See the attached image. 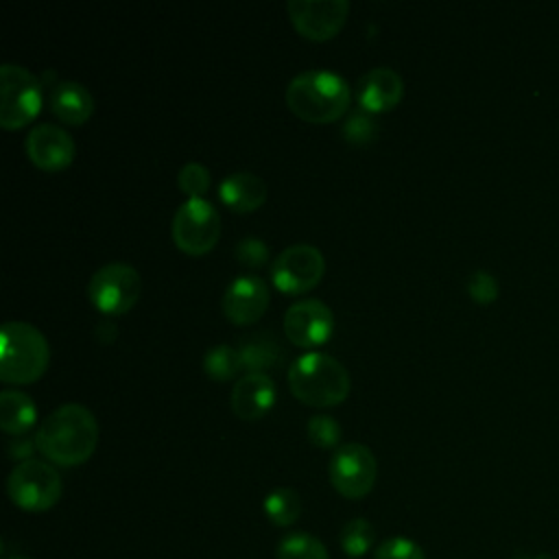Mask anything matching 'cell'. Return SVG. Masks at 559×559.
Wrapping results in <instances>:
<instances>
[{"label":"cell","instance_id":"cell-6","mask_svg":"<svg viewBox=\"0 0 559 559\" xmlns=\"http://www.w3.org/2000/svg\"><path fill=\"white\" fill-rule=\"evenodd\" d=\"M41 81L20 63L0 66V124L20 129L41 109Z\"/></svg>","mask_w":559,"mask_h":559},{"label":"cell","instance_id":"cell-31","mask_svg":"<svg viewBox=\"0 0 559 559\" xmlns=\"http://www.w3.org/2000/svg\"><path fill=\"white\" fill-rule=\"evenodd\" d=\"M33 445H35V441H22V439L17 437V443L11 445V456H17V459L28 461V454H31ZM35 448H37V445H35Z\"/></svg>","mask_w":559,"mask_h":559},{"label":"cell","instance_id":"cell-18","mask_svg":"<svg viewBox=\"0 0 559 559\" xmlns=\"http://www.w3.org/2000/svg\"><path fill=\"white\" fill-rule=\"evenodd\" d=\"M48 105L59 120L81 124L94 111V96L79 81H57L55 85H50Z\"/></svg>","mask_w":559,"mask_h":559},{"label":"cell","instance_id":"cell-9","mask_svg":"<svg viewBox=\"0 0 559 559\" xmlns=\"http://www.w3.org/2000/svg\"><path fill=\"white\" fill-rule=\"evenodd\" d=\"M330 483L332 487L349 500L365 498L376 483L378 476V463L365 443L349 441L334 450L330 465H328Z\"/></svg>","mask_w":559,"mask_h":559},{"label":"cell","instance_id":"cell-23","mask_svg":"<svg viewBox=\"0 0 559 559\" xmlns=\"http://www.w3.org/2000/svg\"><path fill=\"white\" fill-rule=\"evenodd\" d=\"M203 369L210 378L223 382V380H231L242 367V358L238 347H231L227 343H218L212 345L205 354H203Z\"/></svg>","mask_w":559,"mask_h":559},{"label":"cell","instance_id":"cell-11","mask_svg":"<svg viewBox=\"0 0 559 559\" xmlns=\"http://www.w3.org/2000/svg\"><path fill=\"white\" fill-rule=\"evenodd\" d=\"M293 26L306 39L323 41L334 37L349 13L347 0H288L286 4Z\"/></svg>","mask_w":559,"mask_h":559},{"label":"cell","instance_id":"cell-32","mask_svg":"<svg viewBox=\"0 0 559 559\" xmlns=\"http://www.w3.org/2000/svg\"><path fill=\"white\" fill-rule=\"evenodd\" d=\"M518 559H552L548 555H535V557H518Z\"/></svg>","mask_w":559,"mask_h":559},{"label":"cell","instance_id":"cell-17","mask_svg":"<svg viewBox=\"0 0 559 559\" xmlns=\"http://www.w3.org/2000/svg\"><path fill=\"white\" fill-rule=\"evenodd\" d=\"M218 197L234 212H253L266 199V183L251 170H236L221 179Z\"/></svg>","mask_w":559,"mask_h":559},{"label":"cell","instance_id":"cell-12","mask_svg":"<svg viewBox=\"0 0 559 559\" xmlns=\"http://www.w3.org/2000/svg\"><path fill=\"white\" fill-rule=\"evenodd\" d=\"M334 314L328 304L314 297L297 299L284 312V334L299 347H314L330 338Z\"/></svg>","mask_w":559,"mask_h":559},{"label":"cell","instance_id":"cell-15","mask_svg":"<svg viewBox=\"0 0 559 559\" xmlns=\"http://www.w3.org/2000/svg\"><path fill=\"white\" fill-rule=\"evenodd\" d=\"M404 96V81L402 76L389 68L378 66L360 74L356 83V98L365 111H389L393 109Z\"/></svg>","mask_w":559,"mask_h":559},{"label":"cell","instance_id":"cell-29","mask_svg":"<svg viewBox=\"0 0 559 559\" xmlns=\"http://www.w3.org/2000/svg\"><path fill=\"white\" fill-rule=\"evenodd\" d=\"M234 255L236 260L242 264V266H249V269H260L269 262V247L264 240L260 238H253V236H247L242 240L236 242L234 247Z\"/></svg>","mask_w":559,"mask_h":559},{"label":"cell","instance_id":"cell-27","mask_svg":"<svg viewBox=\"0 0 559 559\" xmlns=\"http://www.w3.org/2000/svg\"><path fill=\"white\" fill-rule=\"evenodd\" d=\"M306 432L310 443L317 448H334L341 441V426L334 417L330 415H312L306 424Z\"/></svg>","mask_w":559,"mask_h":559},{"label":"cell","instance_id":"cell-10","mask_svg":"<svg viewBox=\"0 0 559 559\" xmlns=\"http://www.w3.org/2000/svg\"><path fill=\"white\" fill-rule=\"evenodd\" d=\"M325 273L323 253L308 242L288 245L271 264L273 284L284 293H306L314 288Z\"/></svg>","mask_w":559,"mask_h":559},{"label":"cell","instance_id":"cell-30","mask_svg":"<svg viewBox=\"0 0 559 559\" xmlns=\"http://www.w3.org/2000/svg\"><path fill=\"white\" fill-rule=\"evenodd\" d=\"M467 293L478 304H491L498 297V282L487 271H474L467 277Z\"/></svg>","mask_w":559,"mask_h":559},{"label":"cell","instance_id":"cell-13","mask_svg":"<svg viewBox=\"0 0 559 559\" xmlns=\"http://www.w3.org/2000/svg\"><path fill=\"white\" fill-rule=\"evenodd\" d=\"M76 153L72 135L52 122L35 124L26 135V155L41 170H61L72 164Z\"/></svg>","mask_w":559,"mask_h":559},{"label":"cell","instance_id":"cell-1","mask_svg":"<svg viewBox=\"0 0 559 559\" xmlns=\"http://www.w3.org/2000/svg\"><path fill=\"white\" fill-rule=\"evenodd\" d=\"M98 443V421L81 402H66L50 411L35 432L37 450L57 465L85 463Z\"/></svg>","mask_w":559,"mask_h":559},{"label":"cell","instance_id":"cell-7","mask_svg":"<svg viewBox=\"0 0 559 559\" xmlns=\"http://www.w3.org/2000/svg\"><path fill=\"white\" fill-rule=\"evenodd\" d=\"M142 277L129 262H107L87 282V299L105 314H124L140 299Z\"/></svg>","mask_w":559,"mask_h":559},{"label":"cell","instance_id":"cell-2","mask_svg":"<svg viewBox=\"0 0 559 559\" xmlns=\"http://www.w3.org/2000/svg\"><path fill=\"white\" fill-rule=\"evenodd\" d=\"M286 105L306 122H334L349 107V85L334 70H304L288 81Z\"/></svg>","mask_w":559,"mask_h":559},{"label":"cell","instance_id":"cell-16","mask_svg":"<svg viewBox=\"0 0 559 559\" xmlns=\"http://www.w3.org/2000/svg\"><path fill=\"white\" fill-rule=\"evenodd\" d=\"M275 395L269 373H245L231 389V411L245 421H255L271 411Z\"/></svg>","mask_w":559,"mask_h":559},{"label":"cell","instance_id":"cell-21","mask_svg":"<svg viewBox=\"0 0 559 559\" xmlns=\"http://www.w3.org/2000/svg\"><path fill=\"white\" fill-rule=\"evenodd\" d=\"M264 515L269 518L271 524L275 526H290L299 520L301 515V498L295 489L290 487H275L273 491L266 493L262 502Z\"/></svg>","mask_w":559,"mask_h":559},{"label":"cell","instance_id":"cell-19","mask_svg":"<svg viewBox=\"0 0 559 559\" xmlns=\"http://www.w3.org/2000/svg\"><path fill=\"white\" fill-rule=\"evenodd\" d=\"M37 406L33 397L20 389H2L0 393V428L7 435H24L35 426Z\"/></svg>","mask_w":559,"mask_h":559},{"label":"cell","instance_id":"cell-8","mask_svg":"<svg viewBox=\"0 0 559 559\" xmlns=\"http://www.w3.org/2000/svg\"><path fill=\"white\" fill-rule=\"evenodd\" d=\"M170 234L181 251L192 255L207 253L218 242L221 214L203 197L186 199L173 214Z\"/></svg>","mask_w":559,"mask_h":559},{"label":"cell","instance_id":"cell-5","mask_svg":"<svg viewBox=\"0 0 559 559\" xmlns=\"http://www.w3.org/2000/svg\"><path fill=\"white\" fill-rule=\"evenodd\" d=\"M7 491L15 507L39 513L50 507H55L61 498L63 483L59 472L39 459L20 461L9 478H7Z\"/></svg>","mask_w":559,"mask_h":559},{"label":"cell","instance_id":"cell-26","mask_svg":"<svg viewBox=\"0 0 559 559\" xmlns=\"http://www.w3.org/2000/svg\"><path fill=\"white\" fill-rule=\"evenodd\" d=\"M210 170L201 162H186L177 173V186L188 194V199L203 197L210 188Z\"/></svg>","mask_w":559,"mask_h":559},{"label":"cell","instance_id":"cell-20","mask_svg":"<svg viewBox=\"0 0 559 559\" xmlns=\"http://www.w3.org/2000/svg\"><path fill=\"white\" fill-rule=\"evenodd\" d=\"M242 367L249 373H264L282 360V345L271 332H255L238 343Z\"/></svg>","mask_w":559,"mask_h":559},{"label":"cell","instance_id":"cell-24","mask_svg":"<svg viewBox=\"0 0 559 559\" xmlns=\"http://www.w3.org/2000/svg\"><path fill=\"white\" fill-rule=\"evenodd\" d=\"M376 542V528L365 518H352L341 528V548L347 557H362L373 548Z\"/></svg>","mask_w":559,"mask_h":559},{"label":"cell","instance_id":"cell-33","mask_svg":"<svg viewBox=\"0 0 559 559\" xmlns=\"http://www.w3.org/2000/svg\"><path fill=\"white\" fill-rule=\"evenodd\" d=\"M9 559H28V557H9Z\"/></svg>","mask_w":559,"mask_h":559},{"label":"cell","instance_id":"cell-14","mask_svg":"<svg viewBox=\"0 0 559 559\" xmlns=\"http://www.w3.org/2000/svg\"><path fill=\"white\" fill-rule=\"evenodd\" d=\"M271 293L269 284L258 275H238L234 277L225 293H223V312L231 323L247 325L258 321L266 306H269Z\"/></svg>","mask_w":559,"mask_h":559},{"label":"cell","instance_id":"cell-3","mask_svg":"<svg viewBox=\"0 0 559 559\" xmlns=\"http://www.w3.org/2000/svg\"><path fill=\"white\" fill-rule=\"evenodd\" d=\"M288 386L310 406L341 404L352 389L349 371L325 352H306L288 369Z\"/></svg>","mask_w":559,"mask_h":559},{"label":"cell","instance_id":"cell-22","mask_svg":"<svg viewBox=\"0 0 559 559\" xmlns=\"http://www.w3.org/2000/svg\"><path fill=\"white\" fill-rule=\"evenodd\" d=\"M277 559H328V548L325 544L306 533V531H295L286 533L275 548Z\"/></svg>","mask_w":559,"mask_h":559},{"label":"cell","instance_id":"cell-25","mask_svg":"<svg viewBox=\"0 0 559 559\" xmlns=\"http://www.w3.org/2000/svg\"><path fill=\"white\" fill-rule=\"evenodd\" d=\"M343 135L349 144H356V146L369 144L378 135V122L373 120V116L369 111L356 109L343 122Z\"/></svg>","mask_w":559,"mask_h":559},{"label":"cell","instance_id":"cell-28","mask_svg":"<svg viewBox=\"0 0 559 559\" xmlns=\"http://www.w3.org/2000/svg\"><path fill=\"white\" fill-rule=\"evenodd\" d=\"M373 559H426V555H424V548L417 542L395 535V537L384 539L376 548Z\"/></svg>","mask_w":559,"mask_h":559},{"label":"cell","instance_id":"cell-4","mask_svg":"<svg viewBox=\"0 0 559 559\" xmlns=\"http://www.w3.org/2000/svg\"><path fill=\"white\" fill-rule=\"evenodd\" d=\"M50 360L48 338L26 321H7L0 328V378L11 384L37 380Z\"/></svg>","mask_w":559,"mask_h":559}]
</instances>
